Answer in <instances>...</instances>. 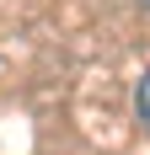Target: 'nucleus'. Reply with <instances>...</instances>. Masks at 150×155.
Wrapping results in <instances>:
<instances>
[{
  "label": "nucleus",
  "mask_w": 150,
  "mask_h": 155,
  "mask_svg": "<svg viewBox=\"0 0 150 155\" xmlns=\"http://www.w3.org/2000/svg\"><path fill=\"white\" fill-rule=\"evenodd\" d=\"M134 107H139V123L150 128V70H145V80H139V91H134Z\"/></svg>",
  "instance_id": "nucleus-1"
},
{
  "label": "nucleus",
  "mask_w": 150,
  "mask_h": 155,
  "mask_svg": "<svg viewBox=\"0 0 150 155\" xmlns=\"http://www.w3.org/2000/svg\"><path fill=\"white\" fill-rule=\"evenodd\" d=\"M145 5H150V0H145Z\"/></svg>",
  "instance_id": "nucleus-2"
}]
</instances>
